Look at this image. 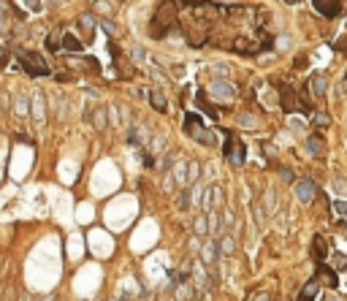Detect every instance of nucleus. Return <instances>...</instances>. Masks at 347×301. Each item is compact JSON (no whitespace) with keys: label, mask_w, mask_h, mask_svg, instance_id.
Listing matches in <instances>:
<instances>
[{"label":"nucleus","mask_w":347,"mask_h":301,"mask_svg":"<svg viewBox=\"0 0 347 301\" xmlns=\"http://www.w3.org/2000/svg\"><path fill=\"white\" fill-rule=\"evenodd\" d=\"M16 60L22 62V71L27 73V76H49L52 68L49 62L44 60L41 55H36V52H27V49H16Z\"/></svg>","instance_id":"2"},{"label":"nucleus","mask_w":347,"mask_h":301,"mask_svg":"<svg viewBox=\"0 0 347 301\" xmlns=\"http://www.w3.org/2000/svg\"><path fill=\"white\" fill-rule=\"evenodd\" d=\"M285 3H298V0H285Z\"/></svg>","instance_id":"40"},{"label":"nucleus","mask_w":347,"mask_h":301,"mask_svg":"<svg viewBox=\"0 0 347 301\" xmlns=\"http://www.w3.org/2000/svg\"><path fill=\"white\" fill-rule=\"evenodd\" d=\"M101 27H103V30L109 33V36H114V33H117V27H114V25H112V22H109V19H103V22H101Z\"/></svg>","instance_id":"32"},{"label":"nucleus","mask_w":347,"mask_h":301,"mask_svg":"<svg viewBox=\"0 0 347 301\" xmlns=\"http://www.w3.org/2000/svg\"><path fill=\"white\" fill-rule=\"evenodd\" d=\"M184 133L195 141L206 144V147H217V136L212 130L204 128V122L198 120V114H184Z\"/></svg>","instance_id":"4"},{"label":"nucleus","mask_w":347,"mask_h":301,"mask_svg":"<svg viewBox=\"0 0 347 301\" xmlns=\"http://www.w3.org/2000/svg\"><path fill=\"white\" fill-rule=\"evenodd\" d=\"M326 255H328V241L323 239V236H315V239H312V260H315V263H323Z\"/></svg>","instance_id":"12"},{"label":"nucleus","mask_w":347,"mask_h":301,"mask_svg":"<svg viewBox=\"0 0 347 301\" xmlns=\"http://www.w3.org/2000/svg\"><path fill=\"white\" fill-rule=\"evenodd\" d=\"M334 190H337L339 195H347V179H342V177L334 179Z\"/></svg>","instance_id":"26"},{"label":"nucleus","mask_w":347,"mask_h":301,"mask_svg":"<svg viewBox=\"0 0 347 301\" xmlns=\"http://www.w3.org/2000/svg\"><path fill=\"white\" fill-rule=\"evenodd\" d=\"M239 122H241V125H250V128H258V120H255V117H250V114H241Z\"/></svg>","instance_id":"29"},{"label":"nucleus","mask_w":347,"mask_h":301,"mask_svg":"<svg viewBox=\"0 0 347 301\" xmlns=\"http://www.w3.org/2000/svg\"><path fill=\"white\" fill-rule=\"evenodd\" d=\"M5 65V52H0V68Z\"/></svg>","instance_id":"38"},{"label":"nucleus","mask_w":347,"mask_h":301,"mask_svg":"<svg viewBox=\"0 0 347 301\" xmlns=\"http://www.w3.org/2000/svg\"><path fill=\"white\" fill-rule=\"evenodd\" d=\"M44 106H46L44 98H36V120H44V112H41Z\"/></svg>","instance_id":"31"},{"label":"nucleus","mask_w":347,"mask_h":301,"mask_svg":"<svg viewBox=\"0 0 347 301\" xmlns=\"http://www.w3.org/2000/svg\"><path fill=\"white\" fill-rule=\"evenodd\" d=\"M217 247H220V252H223V255H233V250H236L233 234H231V231H223V234H220V239H217Z\"/></svg>","instance_id":"15"},{"label":"nucleus","mask_w":347,"mask_h":301,"mask_svg":"<svg viewBox=\"0 0 347 301\" xmlns=\"http://www.w3.org/2000/svg\"><path fill=\"white\" fill-rule=\"evenodd\" d=\"M280 103H282V112L288 114L298 112V92L290 84H280Z\"/></svg>","instance_id":"5"},{"label":"nucleus","mask_w":347,"mask_h":301,"mask_svg":"<svg viewBox=\"0 0 347 301\" xmlns=\"http://www.w3.org/2000/svg\"><path fill=\"white\" fill-rule=\"evenodd\" d=\"M312 125H315L317 130H326L328 125H331V117H328L326 112H315L312 114Z\"/></svg>","instance_id":"19"},{"label":"nucleus","mask_w":347,"mask_h":301,"mask_svg":"<svg viewBox=\"0 0 347 301\" xmlns=\"http://www.w3.org/2000/svg\"><path fill=\"white\" fill-rule=\"evenodd\" d=\"M212 92H215V98H223V101H231L236 95L233 84H228V82H215L212 84Z\"/></svg>","instance_id":"16"},{"label":"nucleus","mask_w":347,"mask_h":301,"mask_svg":"<svg viewBox=\"0 0 347 301\" xmlns=\"http://www.w3.org/2000/svg\"><path fill=\"white\" fill-rule=\"evenodd\" d=\"M92 122H95L98 130H103V128H106V112H103V109H95V114H92Z\"/></svg>","instance_id":"24"},{"label":"nucleus","mask_w":347,"mask_h":301,"mask_svg":"<svg viewBox=\"0 0 347 301\" xmlns=\"http://www.w3.org/2000/svg\"><path fill=\"white\" fill-rule=\"evenodd\" d=\"M296 198L301 201V204H312V201L317 198V184L312 182V179H298L296 182Z\"/></svg>","instance_id":"6"},{"label":"nucleus","mask_w":347,"mask_h":301,"mask_svg":"<svg viewBox=\"0 0 347 301\" xmlns=\"http://www.w3.org/2000/svg\"><path fill=\"white\" fill-rule=\"evenodd\" d=\"M247 301H271V293L269 291H258V293H252Z\"/></svg>","instance_id":"28"},{"label":"nucleus","mask_w":347,"mask_h":301,"mask_svg":"<svg viewBox=\"0 0 347 301\" xmlns=\"http://www.w3.org/2000/svg\"><path fill=\"white\" fill-rule=\"evenodd\" d=\"M263 152H266V158H274V147L271 144H263Z\"/></svg>","instance_id":"37"},{"label":"nucleus","mask_w":347,"mask_h":301,"mask_svg":"<svg viewBox=\"0 0 347 301\" xmlns=\"http://www.w3.org/2000/svg\"><path fill=\"white\" fill-rule=\"evenodd\" d=\"M217 255H220V247H217V239L212 236V239H206V241H204V247H201V260H204V266H206L209 271L215 269Z\"/></svg>","instance_id":"7"},{"label":"nucleus","mask_w":347,"mask_h":301,"mask_svg":"<svg viewBox=\"0 0 347 301\" xmlns=\"http://www.w3.org/2000/svg\"><path fill=\"white\" fill-rule=\"evenodd\" d=\"M79 25L87 30V38H90L92 27H95V16H92V14H82V16H79Z\"/></svg>","instance_id":"23"},{"label":"nucleus","mask_w":347,"mask_h":301,"mask_svg":"<svg viewBox=\"0 0 347 301\" xmlns=\"http://www.w3.org/2000/svg\"><path fill=\"white\" fill-rule=\"evenodd\" d=\"M326 301H342V299H337V296H328Z\"/></svg>","instance_id":"39"},{"label":"nucleus","mask_w":347,"mask_h":301,"mask_svg":"<svg viewBox=\"0 0 347 301\" xmlns=\"http://www.w3.org/2000/svg\"><path fill=\"white\" fill-rule=\"evenodd\" d=\"M280 177H282V179H285V182H293V174H290V171H288V169H282V171H280Z\"/></svg>","instance_id":"36"},{"label":"nucleus","mask_w":347,"mask_h":301,"mask_svg":"<svg viewBox=\"0 0 347 301\" xmlns=\"http://www.w3.org/2000/svg\"><path fill=\"white\" fill-rule=\"evenodd\" d=\"M326 87H328V76L326 73H315L309 79V92L315 98H326Z\"/></svg>","instance_id":"11"},{"label":"nucleus","mask_w":347,"mask_h":301,"mask_svg":"<svg viewBox=\"0 0 347 301\" xmlns=\"http://www.w3.org/2000/svg\"><path fill=\"white\" fill-rule=\"evenodd\" d=\"M320 285H326V288H337V282H339V277H337V269H331V266H326V263H317V277H315Z\"/></svg>","instance_id":"8"},{"label":"nucleus","mask_w":347,"mask_h":301,"mask_svg":"<svg viewBox=\"0 0 347 301\" xmlns=\"http://www.w3.org/2000/svg\"><path fill=\"white\" fill-rule=\"evenodd\" d=\"M317 293H320V282H317L315 277H312V280L301 288V293H298V299H296V301H315V299H317Z\"/></svg>","instance_id":"13"},{"label":"nucleus","mask_w":347,"mask_h":301,"mask_svg":"<svg viewBox=\"0 0 347 301\" xmlns=\"http://www.w3.org/2000/svg\"><path fill=\"white\" fill-rule=\"evenodd\" d=\"M27 106H30V101H27V98H16V112H19L22 117L27 114Z\"/></svg>","instance_id":"27"},{"label":"nucleus","mask_w":347,"mask_h":301,"mask_svg":"<svg viewBox=\"0 0 347 301\" xmlns=\"http://www.w3.org/2000/svg\"><path fill=\"white\" fill-rule=\"evenodd\" d=\"M195 101H198V106H201V109H204V112H206V114H209V117H215V120L220 117V112H217V106H215V103H209V101H206V92H204V90H201V92H198V95H195Z\"/></svg>","instance_id":"18"},{"label":"nucleus","mask_w":347,"mask_h":301,"mask_svg":"<svg viewBox=\"0 0 347 301\" xmlns=\"http://www.w3.org/2000/svg\"><path fill=\"white\" fill-rule=\"evenodd\" d=\"M225 133V147H223V155H225V160H228L231 166H244V160H247V147H244V141H241L239 136H236L233 130H223Z\"/></svg>","instance_id":"3"},{"label":"nucleus","mask_w":347,"mask_h":301,"mask_svg":"<svg viewBox=\"0 0 347 301\" xmlns=\"http://www.w3.org/2000/svg\"><path fill=\"white\" fill-rule=\"evenodd\" d=\"M149 106L155 112H169V101H166V95L160 90H149Z\"/></svg>","instance_id":"17"},{"label":"nucleus","mask_w":347,"mask_h":301,"mask_svg":"<svg viewBox=\"0 0 347 301\" xmlns=\"http://www.w3.org/2000/svg\"><path fill=\"white\" fill-rule=\"evenodd\" d=\"M334 212L337 215H347V201H334Z\"/></svg>","instance_id":"30"},{"label":"nucleus","mask_w":347,"mask_h":301,"mask_svg":"<svg viewBox=\"0 0 347 301\" xmlns=\"http://www.w3.org/2000/svg\"><path fill=\"white\" fill-rule=\"evenodd\" d=\"M334 263H337V271H339V269H345V266H347V258H345V255H337V260H334Z\"/></svg>","instance_id":"34"},{"label":"nucleus","mask_w":347,"mask_h":301,"mask_svg":"<svg viewBox=\"0 0 347 301\" xmlns=\"http://www.w3.org/2000/svg\"><path fill=\"white\" fill-rule=\"evenodd\" d=\"M62 36H60V33H49V38H46V49H49V52H60L62 49Z\"/></svg>","instance_id":"20"},{"label":"nucleus","mask_w":347,"mask_h":301,"mask_svg":"<svg viewBox=\"0 0 347 301\" xmlns=\"http://www.w3.org/2000/svg\"><path fill=\"white\" fill-rule=\"evenodd\" d=\"M187 184H193L195 182V179H198L201 177V163H198V160H190V163H187Z\"/></svg>","instance_id":"21"},{"label":"nucleus","mask_w":347,"mask_h":301,"mask_svg":"<svg viewBox=\"0 0 347 301\" xmlns=\"http://www.w3.org/2000/svg\"><path fill=\"white\" fill-rule=\"evenodd\" d=\"M334 49H339V52H345L347 49V38H339L337 44H334Z\"/></svg>","instance_id":"35"},{"label":"nucleus","mask_w":347,"mask_h":301,"mask_svg":"<svg viewBox=\"0 0 347 301\" xmlns=\"http://www.w3.org/2000/svg\"><path fill=\"white\" fill-rule=\"evenodd\" d=\"M62 49L65 52H71V55H79V52H84V44L79 41L76 36H73V33H62Z\"/></svg>","instance_id":"14"},{"label":"nucleus","mask_w":347,"mask_h":301,"mask_svg":"<svg viewBox=\"0 0 347 301\" xmlns=\"http://www.w3.org/2000/svg\"><path fill=\"white\" fill-rule=\"evenodd\" d=\"M25 3H27L30 11H41V3H38V0H25Z\"/></svg>","instance_id":"33"},{"label":"nucleus","mask_w":347,"mask_h":301,"mask_svg":"<svg viewBox=\"0 0 347 301\" xmlns=\"http://www.w3.org/2000/svg\"><path fill=\"white\" fill-rule=\"evenodd\" d=\"M176 22H179L176 0H163V3L155 8V14H152V22H149V36H152V38H166L174 27H176Z\"/></svg>","instance_id":"1"},{"label":"nucleus","mask_w":347,"mask_h":301,"mask_svg":"<svg viewBox=\"0 0 347 301\" xmlns=\"http://www.w3.org/2000/svg\"><path fill=\"white\" fill-rule=\"evenodd\" d=\"M195 234H198V236H206V234H209V223H206V215H204V212L195 217Z\"/></svg>","instance_id":"22"},{"label":"nucleus","mask_w":347,"mask_h":301,"mask_svg":"<svg viewBox=\"0 0 347 301\" xmlns=\"http://www.w3.org/2000/svg\"><path fill=\"white\" fill-rule=\"evenodd\" d=\"M315 3V11L323 16H337L339 11H342V3L339 0H312Z\"/></svg>","instance_id":"9"},{"label":"nucleus","mask_w":347,"mask_h":301,"mask_svg":"<svg viewBox=\"0 0 347 301\" xmlns=\"http://www.w3.org/2000/svg\"><path fill=\"white\" fill-rule=\"evenodd\" d=\"M8 27H11V16L5 11V5L0 3V30H8Z\"/></svg>","instance_id":"25"},{"label":"nucleus","mask_w":347,"mask_h":301,"mask_svg":"<svg viewBox=\"0 0 347 301\" xmlns=\"http://www.w3.org/2000/svg\"><path fill=\"white\" fill-rule=\"evenodd\" d=\"M306 149H309V155H315V158H323V155H326V141H323L320 133L306 136Z\"/></svg>","instance_id":"10"}]
</instances>
